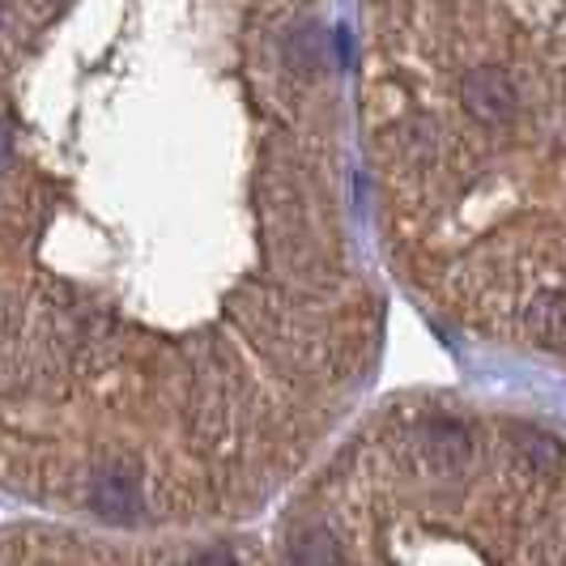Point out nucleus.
Wrapping results in <instances>:
<instances>
[{
	"label": "nucleus",
	"mask_w": 566,
	"mask_h": 566,
	"mask_svg": "<svg viewBox=\"0 0 566 566\" xmlns=\"http://www.w3.org/2000/svg\"><path fill=\"white\" fill-rule=\"evenodd\" d=\"M524 324H528V333H533L541 345H549V349L566 345V294L563 290H541L537 298L528 303V312H524Z\"/></svg>",
	"instance_id": "4"
},
{
	"label": "nucleus",
	"mask_w": 566,
	"mask_h": 566,
	"mask_svg": "<svg viewBox=\"0 0 566 566\" xmlns=\"http://www.w3.org/2000/svg\"><path fill=\"white\" fill-rule=\"evenodd\" d=\"M422 455L430 460V469L452 473L469 460V430L455 418H430L422 426Z\"/></svg>",
	"instance_id": "3"
},
{
	"label": "nucleus",
	"mask_w": 566,
	"mask_h": 566,
	"mask_svg": "<svg viewBox=\"0 0 566 566\" xmlns=\"http://www.w3.org/2000/svg\"><path fill=\"white\" fill-rule=\"evenodd\" d=\"M285 558L290 566H340V541L328 528H298L290 545H285Z\"/></svg>",
	"instance_id": "5"
},
{
	"label": "nucleus",
	"mask_w": 566,
	"mask_h": 566,
	"mask_svg": "<svg viewBox=\"0 0 566 566\" xmlns=\"http://www.w3.org/2000/svg\"><path fill=\"white\" fill-rule=\"evenodd\" d=\"M515 443H520V452H524V460L533 464V469H541V473H554V469H563V443L554 439V434H545V430H537V426H524V430H515Z\"/></svg>",
	"instance_id": "6"
},
{
	"label": "nucleus",
	"mask_w": 566,
	"mask_h": 566,
	"mask_svg": "<svg viewBox=\"0 0 566 566\" xmlns=\"http://www.w3.org/2000/svg\"><path fill=\"white\" fill-rule=\"evenodd\" d=\"M192 566H234V558H230L227 549H213V554H205V558H197Z\"/></svg>",
	"instance_id": "7"
},
{
	"label": "nucleus",
	"mask_w": 566,
	"mask_h": 566,
	"mask_svg": "<svg viewBox=\"0 0 566 566\" xmlns=\"http://www.w3.org/2000/svg\"><path fill=\"white\" fill-rule=\"evenodd\" d=\"M94 507L103 520H115V524H133L137 511H142V485H137V473L133 464L115 460L98 473L94 482Z\"/></svg>",
	"instance_id": "2"
},
{
	"label": "nucleus",
	"mask_w": 566,
	"mask_h": 566,
	"mask_svg": "<svg viewBox=\"0 0 566 566\" xmlns=\"http://www.w3.org/2000/svg\"><path fill=\"white\" fill-rule=\"evenodd\" d=\"M460 103L464 112L482 124H507L511 115L520 112V90L511 82L503 69H473L464 82H460Z\"/></svg>",
	"instance_id": "1"
}]
</instances>
